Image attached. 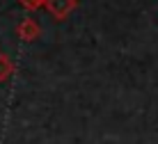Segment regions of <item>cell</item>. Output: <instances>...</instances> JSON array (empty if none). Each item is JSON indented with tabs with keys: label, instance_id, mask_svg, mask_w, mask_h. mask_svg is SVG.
<instances>
[{
	"label": "cell",
	"instance_id": "6da1fadb",
	"mask_svg": "<svg viewBox=\"0 0 158 144\" xmlns=\"http://www.w3.org/2000/svg\"><path fill=\"white\" fill-rule=\"evenodd\" d=\"M37 32H39V27H37L35 21H23V23L19 25V35H21V39H35L37 37Z\"/></svg>",
	"mask_w": 158,
	"mask_h": 144
},
{
	"label": "cell",
	"instance_id": "7a4b0ae2",
	"mask_svg": "<svg viewBox=\"0 0 158 144\" xmlns=\"http://www.w3.org/2000/svg\"><path fill=\"white\" fill-rule=\"evenodd\" d=\"M9 73H12V62H9L7 55L0 53V80H7Z\"/></svg>",
	"mask_w": 158,
	"mask_h": 144
},
{
	"label": "cell",
	"instance_id": "3957f363",
	"mask_svg": "<svg viewBox=\"0 0 158 144\" xmlns=\"http://www.w3.org/2000/svg\"><path fill=\"white\" fill-rule=\"evenodd\" d=\"M21 2H23L28 9H35V7H39V5L44 2V0H21Z\"/></svg>",
	"mask_w": 158,
	"mask_h": 144
}]
</instances>
